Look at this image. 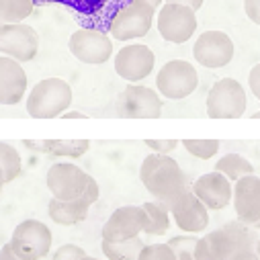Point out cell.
Here are the masks:
<instances>
[{
	"label": "cell",
	"instance_id": "52a82bcc",
	"mask_svg": "<svg viewBox=\"0 0 260 260\" xmlns=\"http://www.w3.org/2000/svg\"><path fill=\"white\" fill-rule=\"evenodd\" d=\"M9 244L21 260H41L49 254L53 236L43 221L25 219L15 228Z\"/></svg>",
	"mask_w": 260,
	"mask_h": 260
},
{
	"label": "cell",
	"instance_id": "2e32d148",
	"mask_svg": "<svg viewBox=\"0 0 260 260\" xmlns=\"http://www.w3.org/2000/svg\"><path fill=\"white\" fill-rule=\"evenodd\" d=\"M170 219L184 234H201L209 225V209L194 197L192 190H184L180 197L168 207Z\"/></svg>",
	"mask_w": 260,
	"mask_h": 260
},
{
	"label": "cell",
	"instance_id": "7bdbcfd3",
	"mask_svg": "<svg viewBox=\"0 0 260 260\" xmlns=\"http://www.w3.org/2000/svg\"><path fill=\"white\" fill-rule=\"evenodd\" d=\"M252 228H254V230H258V232H260V219H258V221H256V223H254V225H252Z\"/></svg>",
	"mask_w": 260,
	"mask_h": 260
},
{
	"label": "cell",
	"instance_id": "8992f818",
	"mask_svg": "<svg viewBox=\"0 0 260 260\" xmlns=\"http://www.w3.org/2000/svg\"><path fill=\"white\" fill-rule=\"evenodd\" d=\"M90 174L72 162H57L51 164L45 176V184L51 192V199L57 201H74L86 194Z\"/></svg>",
	"mask_w": 260,
	"mask_h": 260
},
{
	"label": "cell",
	"instance_id": "f546056e",
	"mask_svg": "<svg viewBox=\"0 0 260 260\" xmlns=\"http://www.w3.org/2000/svg\"><path fill=\"white\" fill-rule=\"evenodd\" d=\"M182 148L199 160H211L219 152L217 140H182Z\"/></svg>",
	"mask_w": 260,
	"mask_h": 260
},
{
	"label": "cell",
	"instance_id": "4316f807",
	"mask_svg": "<svg viewBox=\"0 0 260 260\" xmlns=\"http://www.w3.org/2000/svg\"><path fill=\"white\" fill-rule=\"evenodd\" d=\"M228 232H230V236H232V240H234V244H236V252H242V250H256V244H258V230H254L252 225H246V223H242V221H230V223H225L223 225Z\"/></svg>",
	"mask_w": 260,
	"mask_h": 260
},
{
	"label": "cell",
	"instance_id": "60d3db41",
	"mask_svg": "<svg viewBox=\"0 0 260 260\" xmlns=\"http://www.w3.org/2000/svg\"><path fill=\"white\" fill-rule=\"evenodd\" d=\"M5 184H7V180H5V172H3V168H0V194H3V190H5Z\"/></svg>",
	"mask_w": 260,
	"mask_h": 260
},
{
	"label": "cell",
	"instance_id": "8d00e7d4",
	"mask_svg": "<svg viewBox=\"0 0 260 260\" xmlns=\"http://www.w3.org/2000/svg\"><path fill=\"white\" fill-rule=\"evenodd\" d=\"M228 260H258V256L252 250H242V252H234Z\"/></svg>",
	"mask_w": 260,
	"mask_h": 260
},
{
	"label": "cell",
	"instance_id": "30bf717a",
	"mask_svg": "<svg viewBox=\"0 0 260 260\" xmlns=\"http://www.w3.org/2000/svg\"><path fill=\"white\" fill-rule=\"evenodd\" d=\"M162 96L144 84H127L117 99V113L123 119H160Z\"/></svg>",
	"mask_w": 260,
	"mask_h": 260
},
{
	"label": "cell",
	"instance_id": "f35d334b",
	"mask_svg": "<svg viewBox=\"0 0 260 260\" xmlns=\"http://www.w3.org/2000/svg\"><path fill=\"white\" fill-rule=\"evenodd\" d=\"M132 3H138V5H144V7H150V9L158 11L164 5V0H132Z\"/></svg>",
	"mask_w": 260,
	"mask_h": 260
},
{
	"label": "cell",
	"instance_id": "277c9868",
	"mask_svg": "<svg viewBox=\"0 0 260 260\" xmlns=\"http://www.w3.org/2000/svg\"><path fill=\"white\" fill-rule=\"evenodd\" d=\"M199 86V72L186 59H170L156 74V90L170 101H182Z\"/></svg>",
	"mask_w": 260,
	"mask_h": 260
},
{
	"label": "cell",
	"instance_id": "d4e9b609",
	"mask_svg": "<svg viewBox=\"0 0 260 260\" xmlns=\"http://www.w3.org/2000/svg\"><path fill=\"white\" fill-rule=\"evenodd\" d=\"M144 248L142 238H132L125 242H101V250L109 260H138L140 252Z\"/></svg>",
	"mask_w": 260,
	"mask_h": 260
},
{
	"label": "cell",
	"instance_id": "b9f144b4",
	"mask_svg": "<svg viewBox=\"0 0 260 260\" xmlns=\"http://www.w3.org/2000/svg\"><path fill=\"white\" fill-rule=\"evenodd\" d=\"M254 252H256V256H258V260H260V240H258V244H256V250H254Z\"/></svg>",
	"mask_w": 260,
	"mask_h": 260
},
{
	"label": "cell",
	"instance_id": "4dcf8cb0",
	"mask_svg": "<svg viewBox=\"0 0 260 260\" xmlns=\"http://www.w3.org/2000/svg\"><path fill=\"white\" fill-rule=\"evenodd\" d=\"M138 260H176L168 244H144Z\"/></svg>",
	"mask_w": 260,
	"mask_h": 260
},
{
	"label": "cell",
	"instance_id": "f6af8a7d",
	"mask_svg": "<svg viewBox=\"0 0 260 260\" xmlns=\"http://www.w3.org/2000/svg\"><path fill=\"white\" fill-rule=\"evenodd\" d=\"M252 119H260V111H258V113H254V115H252Z\"/></svg>",
	"mask_w": 260,
	"mask_h": 260
},
{
	"label": "cell",
	"instance_id": "74e56055",
	"mask_svg": "<svg viewBox=\"0 0 260 260\" xmlns=\"http://www.w3.org/2000/svg\"><path fill=\"white\" fill-rule=\"evenodd\" d=\"M0 260H21L15 252H13V248H11V244L7 242L3 248H0Z\"/></svg>",
	"mask_w": 260,
	"mask_h": 260
},
{
	"label": "cell",
	"instance_id": "7402d4cb",
	"mask_svg": "<svg viewBox=\"0 0 260 260\" xmlns=\"http://www.w3.org/2000/svg\"><path fill=\"white\" fill-rule=\"evenodd\" d=\"M25 146L29 150L57 156V158H82L90 150L88 140H41V142L27 140Z\"/></svg>",
	"mask_w": 260,
	"mask_h": 260
},
{
	"label": "cell",
	"instance_id": "44dd1931",
	"mask_svg": "<svg viewBox=\"0 0 260 260\" xmlns=\"http://www.w3.org/2000/svg\"><path fill=\"white\" fill-rule=\"evenodd\" d=\"M94 203L86 197L74 199V201H57L51 199L47 205V215L57 225H78L88 217V211Z\"/></svg>",
	"mask_w": 260,
	"mask_h": 260
},
{
	"label": "cell",
	"instance_id": "5bb4252c",
	"mask_svg": "<svg viewBox=\"0 0 260 260\" xmlns=\"http://www.w3.org/2000/svg\"><path fill=\"white\" fill-rule=\"evenodd\" d=\"M156 66L154 51L144 43H129L115 53V72L129 84L146 80Z\"/></svg>",
	"mask_w": 260,
	"mask_h": 260
},
{
	"label": "cell",
	"instance_id": "d590c367",
	"mask_svg": "<svg viewBox=\"0 0 260 260\" xmlns=\"http://www.w3.org/2000/svg\"><path fill=\"white\" fill-rule=\"evenodd\" d=\"M164 3H174V5H184V7H188V9H192L194 13H197L201 7H203V3L205 0H164Z\"/></svg>",
	"mask_w": 260,
	"mask_h": 260
},
{
	"label": "cell",
	"instance_id": "6da1fadb",
	"mask_svg": "<svg viewBox=\"0 0 260 260\" xmlns=\"http://www.w3.org/2000/svg\"><path fill=\"white\" fill-rule=\"evenodd\" d=\"M140 180L152 197L162 203L166 209L188 190L186 174L182 172L180 164L170 158V154H150L144 158L140 166Z\"/></svg>",
	"mask_w": 260,
	"mask_h": 260
},
{
	"label": "cell",
	"instance_id": "d6a6232c",
	"mask_svg": "<svg viewBox=\"0 0 260 260\" xmlns=\"http://www.w3.org/2000/svg\"><path fill=\"white\" fill-rule=\"evenodd\" d=\"M154 154H170L178 148V140H146L144 142Z\"/></svg>",
	"mask_w": 260,
	"mask_h": 260
},
{
	"label": "cell",
	"instance_id": "7a4b0ae2",
	"mask_svg": "<svg viewBox=\"0 0 260 260\" xmlns=\"http://www.w3.org/2000/svg\"><path fill=\"white\" fill-rule=\"evenodd\" d=\"M72 86L63 78H43L27 94V113L33 119H55L72 107Z\"/></svg>",
	"mask_w": 260,
	"mask_h": 260
},
{
	"label": "cell",
	"instance_id": "e0dca14e",
	"mask_svg": "<svg viewBox=\"0 0 260 260\" xmlns=\"http://www.w3.org/2000/svg\"><path fill=\"white\" fill-rule=\"evenodd\" d=\"M190 190L209 211H219V209H225L232 203L234 182H230L223 174L213 170V172L201 174L197 180L192 182Z\"/></svg>",
	"mask_w": 260,
	"mask_h": 260
},
{
	"label": "cell",
	"instance_id": "83f0119b",
	"mask_svg": "<svg viewBox=\"0 0 260 260\" xmlns=\"http://www.w3.org/2000/svg\"><path fill=\"white\" fill-rule=\"evenodd\" d=\"M0 168H3V172H5L7 184L13 182L15 178H19L21 172H23L21 154L7 142H0Z\"/></svg>",
	"mask_w": 260,
	"mask_h": 260
},
{
	"label": "cell",
	"instance_id": "4fadbf2b",
	"mask_svg": "<svg viewBox=\"0 0 260 260\" xmlns=\"http://www.w3.org/2000/svg\"><path fill=\"white\" fill-rule=\"evenodd\" d=\"M39 51V35L31 25L25 23H3L0 25V55L17 59L19 63L33 61Z\"/></svg>",
	"mask_w": 260,
	"mask_h": 260
},
{
	"label": "cell",
	"instance_id": "ac0fdd59",
	"mask_svg": "<svg viewBox=\"0 0 260 260\" xmlns=\"http://www.w3.org/2000/svg\"><path fill=\"white\" fill-rule=\"evenodd\" d=\"M232 203L238 221L254 225L260 219V176L248 174L234 182Z\"/></svg>",
	"mask_w": 260,
	"mask_h": 260
},
{
	"label": "cell",
	"instance_id": "836d02e7",
	"mask_svg": "<svg viewBox=\"0 0 260 260\" xmlns=\"http://www.w3.org/2000/svg\"><path fill=\"white\" fill-rule=\"evenodd\" d=\"M244 11L246 17L260 27V0H244Z\"/></svg>",
	"mask_w": 260,
	"mask_h": 260
},
{
	"label": "cell",
	"instance_id": "5b68a950",
	"mask_svg": "<svg viewBox=\"0 0 260 260\" xmlns=\"http://www.w3.org/2000/svg\"><path fill=\"white\" fill-rule=\"evenodd\" d=\"M248 107V96L244 86L236 78L217 80L205 99V109L209 119H240Z\"/></svg>",
	"mask_w": 260,
	"mask_h": 260
},
{
	"label": "cell",
	"instance_id": "8fae6325",
	"mask_svg": "<svg viewBox=\"0 0 260 260\" xmlns=\"http://www.w3.org/2000/svg\"><path fill=\"white\" fill-rule=\"evenodd\" d=\"M70 53L88 66H101L113 57V41L107 31L99 29H76L68 39Z\"/></svg>",
	"mask_w": 260,
	"mask_h": 260
},
{
	"label": "cell",
	"instance_id": "ee69618b",
	"mask_svg": "<svg viewBox=\"0 0 260 260\" xmlns=\"http://www.w3.org/2000/svg\"><path fill=\"white\" fill-rule=\"evenodd\" d=\"M82 260H99V258H94V256H88V254H86V256H84Z\"/></svg>",
	"mask_w": 260,
	"mask_h": 260
},
{
	"label": "cell",
	"instance_id": "f1b7e54d",
	"mask_svg": "<svg viewBox=\"0 0 260 260\" xmlns=\"http://www.w3.org/2000/svg\"><path fill=\"white\" fill-rule=\"evenodd\" d=\"M166 244L174 252L176 260H194V246H197V236H194V234L174 236Z\"/></svg>",
	"mask_w": 260,
	"mask_h": 260
},
{
	"label": "cell",
	"instance_id": "7c38bea8",
	"mask_svg": "<svg viewBox=\"0 0 260 260\" xmlns=\"http://www.w3.org/2000/svg\"><path fill=\"white\" fill-rule=\"evenodd\" d=\"M234 53H236V45L232 37L225 31H217V29L203 31L197 37V41L192 43V57L197 59V63L209 70L225 68L234 59Z\"/></svg>",
	"mask_w": 260,
	"mask_h": 260
},
{
	"label": "cell",
	"instance_id": "d6986e66",
	"mask_svg": "<svg viewBox=\"0 0 260 260\" xmlns=\"http://www.w3.org/2000/svg\"><path fill=\"white\" fill-rule=\"evenodd\" d=\"M29 78L23 63L0 55V105H19L27 92Z\"/></svg>",
	"mask_w": 260,
	"mask_h": 260
},
{
	"label": "cell",
	"instance_id": "ab89813d",
	"mask_svg": "<svg viewBox=\"0 0 260 260\" xmlns=\"http://www.w3.org/2000/svg\"><path fill=\"white\" fill-rule=\"evenodd\" d=\"M61 119H88V115H84L80 111H66L61 115Z\"/></svg>",
	"mask_w": 260,
	"mask_h": 260
},
{
	"label": "cell",
	"instance_id": "cb8c5ba5",
	"mask_svg": "<svg viewBox=\"0 0 260 260\" xmlns=\"http://www.w3.org/2000/svg\"><path fill=\"white\" fill-rule=\"evenodd\" d=\"M215 170L219 174H223L230 182L240 180L242 176L254 174V166L250 160H246L242 154H225L223 158H219L215 162Z\"/></svg>",
	"mask_w": 260,
	"mask_h": 260
},
{
	"label": "cell",
	"instance_id": "3957f363",
	"mask_svg": "<svg viewBox=\"0 0 260 260\" xmlns=\"http://www.w3.org/2000/svg\"><path fill=\"white\" fill-rule=\"evenodd\" d=\"M33 3L35 7L59 5L70 13V17L80 27L107 31L115 13L132 0H33Z\"/></svg>",
	"mask_w": 260,
	"mask_h": 260
},
{
	"label": "cell",
	"instance_id": "e575fe53",
	"mask_svg": "<svg viewBox=\"0 0 260 260\" xmlns=\"http://www.w3.org/2000/svg\"><path fill=\"white\" fill-rule=\"evenodd\" d=\"M248 86H250V92L260 101V63L252 66V70L248 74Z\"/></svg>",
	"mask_w": 260,
	"mask_h": 260
},
{
	"label": "cell",
	"instance_id": "9c48e42d",
	"mask_svg": "<svg viewBox=\"0 0 260 260\" xmlns=\"http://www.w3.org/2000/svg\"><path fill=\"white\" fill-rule=\"evenodd\" d=\"M154 9L138 5V3H127L123 9L115 13V17L109 23V37L117 41H132L142 39L150 33L154 25Z\"/></svg>",
	"mask_w": 260,
	"mask_h": 260
},
{
	"label": "cell",
	"instance_id": "ffe728a7",
	"mask_svg": "<svg viewBox=\"0 0 260 260\" xmlns=\"http://www.w3.org/2000/svg\"><path fill=\"white\" fill-rule=\"evenodd\" d=\"M236 252V244L225 228L213 230L197 238L194 246V260H228Z\"/></svg>",
	"mask_w": 260,
	"mask_h": 260
},
{
	"label": "cell",
	"instance_id": "484cf974",
	"mask_svg": "<svg viewBox=\"0 0 260 260\" xmlns=\"http://www.w3.org/2000/svg\"><path fill=\"white\" fill-rule=\"evenodd\" d=\"M33 0H0V25L3 23H23L33 15Z\"/></svg>",
	"mask_w": 260,
	"mask_h": 260
},
{
	"label": "cell",
	"instance_id": "9a60e30c",
	"mask_svg": "<svg viewBox=\"0 0 260 260\" xmlns=\"http://www.w3.org/2000/svg\"><path fill=\"white\" fill-rule=\"evenodd\" d=\"M146 211L142 205H123L111 213L103 225V240L107 242H125L144 234Z\"/></svg>",
	"mask_w": 260,
	"mask_h": 260
},
{
	"label": "cell",
	"instance_id": "603a6c76",
	"mask_svg": "<svg viewBox=\"0 0 260 260\" xmlns=\"http://www.w3.org/2000/svg\"><path fill=\"white\" fill-rule=\"evenodd\" d=\"M146 211V228L144 234L148 236H164L170 230V213L168 209L158 201H146L142 205Z\"/></svg>",
	"mask_w": 260,
	"mask_h": 260
},
{
	"label": "cell",
	"instance_id": "1f68e13d",
	"mask_svg": "<svg viewBox=\"0 0 260 260\" xmlns=\"http://www.w3.org/2000/svg\"><path fill=\"white\" fill-rule=\"evenodd\" d=\"M84 256H86V250L82 246H78V244H63V246H59L53 252L51 260H82Z\"/></svg>",
	"mask_w": 260,
	"mask_h": 260
},
{
	"label": "cell",
	"instance_id": "ba28073f",
	"mask_svg": "<svg viewBox=\"0 0 260 260\" xmlns=\"http://www.w3.org/2000/svg\"><path fill=\"white\" fill-rule=\"evenodd\" d=\"M156 27H158V33L164 41L174 43V45H182L194 35V31H197V13L184 5L164 3L158 9Z\"/></svg>",
	"mask_w": 260,
	"mask_h": 260
}]
</instances>
